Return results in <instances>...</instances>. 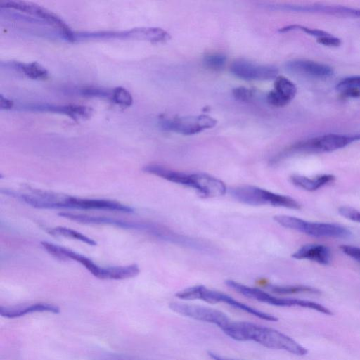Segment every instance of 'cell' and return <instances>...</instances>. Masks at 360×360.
<instances>
[{
	"label": "cell",
	"instance_id": "1",
	"mask_svg": "<svg viewBox=\"0 0 360 360\" xmlns=\"http://www.w3.org/2000/svg\"><path fill=\"white\" fill-rule=\"evenodd\" d=\"M221 330L238 341H252L266 347L283 350L298 356L307 349L288 335L275 329L247 321H231Z\"/></svg>",
	"mask_w": 360,
	"mask_h": 360
},
{
	"label": "cell",
	"instance_id": "2",
	"mask_svg": "<svg viewBox=\"0 0 360 360\" xmlns=\"http://www.w3.org/2000/svg\"><path fill=\"white\" fill-rule=\"evenodd\" d=\"M30 205L41 209L71 208L79 210H103L130 213L134 209L120 202L106 200L81 198L72 196L60 198L57 195L45 193L42 195L33 196Z\"/></svg>",
	"mask_w": 360,
	"mask_h": 360
},
{
	"label": "cell",
	"instance_id": "3",
	"mask_svg": "<svg viewBox=\"0 0 360 360\" xmlns=\"http://www.w3.org/2000/svg\"><path fill=\"white\" fill-rule=\"evenodd\" d=\"M360 141V133L353 134H326L300 141L274 158L278 162L294 154L330 153Z\"/></svg>",
	"mask_w": 360,
	"mask_h": 360
},
{
	"label": "cell",
	"instance_id": "4",
	"mask_svg": "<svg viewBox=\"0 0 360 360\" xmlns=\"http://www.w3.org/2000/svg\"><path fill=\"white\" fill-rule=\"evenodd\" d=\"M176 296L179 299L185 300H200L212 304L222 302L260 319L269 321H276L278 320L277 317L271 314L248 306L224 292L210 290L202 285L185 288L178 292Z\"/></svg>",
	"mask_w": 360,
	"mask_h": 360
},
{
	"label": "cell",
	"instance_id": "5",
	"mask_svg": "<svg viewBox=\"0 0 360 360\" xmlns=\"http://www.w3.org/2000/svg\"><path fill=\"white\" fill-rule=\"evenodd\" d=\"M230 193L238 201L252 206L271 205L300 210L301 205L295 199L271 192L254 186H240L231 188Z\"/></svg>",
	"mask_w": 360,
	"mask_h": 360
},
{
	"label": "cell",
	"instance_id": "6",
	"mask_svg": "<svg viewBox=\"0 0 360 360\" xmlns=\"http://www.w3.org/2000/svg\"><path fill=\"white\" fill-rule=\"evenodd\" d=\"M225 283L229 288L243 296L261 302L278 307H297L307 308L326 315L333 314V312L328 308L315 302L296 298L274 296L262 290L249 287L233 280H227Z\"/></svg>",
	"mask_w": 360,
	"mask_h": 360
},
{
	"label": "cell",
	"instance_id": "7",
	"mask_svg": "<svg viewBox=\"0 0 360 360\" xmlns=\"http://www.w3.org/2000/svg\"><path fill=\"white\" fill-rule=\"evenodd\" d=\"M167 31L160 27H136L124 31L74 32L72 41L82 40L137 39L163 43L168 39Z\"/></svg>",
	"mask_w": 360,
	"mask_h": 360
},
{
	"label": "cell",
	"instance_id": "8",
	"mask_svg": "<svg viewBox=\"0 0 360 360\" xmlns=\"http://www.w3.org/2000/svg\"><path fill=\"white\" fill-rule=\"evenodd\" d=\"M274 219L281 226L317 238H347L349 230L336 224L308 221L288 215H276Z\"/></svg>",
	"mask_w": 360,
	"mask_h": 360
},
{
	"label": "cell",
	"instance_id": "9",
	"mask_svg": "<svg viewBox=\"0 0 360 360\" xmlns=\"http://www.w3.org/2000/svg\"><path fill=\"white\" fill-rule=\"evenodd\" d=\"M58 215L78 223L107 224L122 229L143 231L160 240L163 239L167 232L166 227L150 222L129 221L110 217L89 216L70 212H60L58 213Z\"/></svg>",
	"mask_w": 360,
	"mask_h": 360
},
{
	"label": "cell",
	"instance_id": "10",
	"mask_svg": "<svg viewBox=\"0 0 360 360\" xmlns=\"http://www.w3.org/2000/svg\"><path fill=\"white\" fill-rule=\"evenodd\" d=\"M271 10L286 11L296 13H318L340 18H360V8L339 5L262 4Z\"/></svg>",
	"mask_w": 360,
	"mask_h": 360
},
{
	"label": "cell",
	"instance_id": "11",
	"mask_svg": "<svg viewBox=\"0 0 360 360\" xmlns=\"http://www.w3.org/2000/svg\"><path fill=\"white\" fill-rule=\"evenodd\" d=\"M217 122L215 119L207 115H198L162 118L160 124L165 130L188 136L213 128Z\"/></svg>",
	"mask_w": 360,
	"mask_h": 360
},
{
	"label": "cell",
	"instance_id": "12",
	"mask_svg": "<svg viewBox=\"0 0 360 360\" xmlns=\"http://www.w3.org/2000/svg\"><path fill=\"white\" fill-rule=\"evenodd\" d=\"M0 5L1 8L20 11L43 20L58 29L66 39L72 41L74 32L60 17L46 8L33 3L21 1H3L0 2Z\"/></svg>",
	"mask_w": 360,
	"mask_h": 360
},
{
	"label": "cell",
	"instance_id": "13",
	"mask_svg": "<svg viewBox=\"0 0 360 360\" xmlns=\"http://www.w3.org/2000/svg\"><path fill=\"white\" fill-rule=\"evenodd\" d=\"M169 308L181 316L214 324L221 330L231 321L221 311L208 307L173 302L169 304Z\"/></svg>",
	"mask_w": 360,
	"mask_h": 360
},
{
	"label": "cell",
	"instance_id": "14",
	"mask_svg": "<svg viewBox=\"0 0 360 360\" xmlns=\"http://www.w3.org/2000/svg\"><path fill=\"white\" fill-rule=\"evenodd\" d=\"M41 245L46 251L60 260L72 259L80 263L94 276L99 279L112 280V267H102L95 264L89 257L60 245L41 241Z\"/></svg>",
	"mask_w": 360,
	"mask_h": 360
},
{
	"label": "cell",
	"instance_id": "15",
	"mask_svg": "<svg viewBox=\"0 0 360 360\" xmlns=\"http://www.w3.org/2000/svg\"><path fill=\"white\" fill-rule=\"evenodd\" d=\"M230 70L233 75L245 80H269L278 77V69L276 67L243 59L233 62Z\"/></svg>",
	"mask_w": 360,
	"mask_h": 360
},
{
	"label": "cell",
	"instance_id": "16",
	"mask_svg": "<svg viewBox=\"0 0 360 360\" xmlns=\"http://www.w3.org/2000/svg\"><path fill=\"white\" fill-rule=\"evenodd\" d=\"M143 171L159 176L170 182L185 186L195 189L197 192L200 189L201 172L185 173L174 171L158 165H148L143 168Z\"/></svg>",
	"mask_w": 360,
	"mask_h": 360
},
{
	"label": "cell",
	"instance_id": "17",
	"mask_svg": "<svg viewBox=\"0 0 360 360\" xmlns=\"http://www.w3.org/2000/svg\"><path fill=\"white\" fill-rule=\"evenodd\" d=\"M286 70L295 75L314 79H326L334 74V70L328 65L303 59H296L285 63Z\"/></svg>",
	"mask_w": 360,
	"mask_h": 360
},
{
	"label": "cell",
	"instance_id": "18",
	"mask_svg": "<svg viewBox=\"0 0 360 360\" xmlns=\"http://www.w3.org/2000/svg\"><path fill=\"white\" fill-rule=\"evenodd\" d=\"M18 109L32 112H51L64 114L75 120H80L91 117L92 110L91 108L79 105H58L49 103H25L20 104Z\"/></svg>",
	"mask_w": 360,
	"mask_h": 360
},
{
	"label": "cell",
	"instance_id": "19",
	"mask_svg": "<svg viewBox=\"0 0 360 360\" xmlns=\"http://www.w3.org/2000/svg\"><path fill=\"white\" fill-rule=\"evenodd\" d=\"M297 87L287 77L280 75L274 81V89L266 95L267 102L275 107H283L296 96Z\"/></svg>",
	"mask_w": 360,
	"mask_h": 360
},
{
	"label": "cell",
	"instance_id": "20",
	"mask_svg": "<svg viewBox=\"0 0 360 360\" xmlns=\"http://www.w3.org/2000/svg\"><path fill=\"white\" fill-rule=\"evenodd\" d=\"M37 312L57 314L60 313V308L57 305L45 302L0 307V315L6 319L20 318Z\"/></svg>",
	"mask_w": 360,
	"mask_h": 360
},
{
	"label": "cell",
	"instance_id": "21",
	"mask_svg": "<svg viewBox=\"0 0 360 360\" xmlns=\"http://www.w3.org/2000/svg\"><path fill=\"white\" fill-rule=\"evenodd\" d=\"M296 259H307L322 265L331 261V252L328 247L321 244H307L300 248L292 255Z\"/></svg>",
	"mask_w": 360,
	"mask_h": 360
},
{
	"label": "cell",
	"instance_id": "22",
	"mask_svg": "<svg viewBox=\"0 0 360 360\" xmlns=\"http://www.w3.org/2000/svg\"><path fill=\"white\" fill-rule=\"evenodd\" d=\"M333 174H321L314 178L294 174L290 176V181L296 187L307 191H314L335 181Z\"/></svg>",
	"mask_w": 360,
	"mask_h": 360
},
{
	"label": "cell",
	"instance_id": "23",
	"mask_svg": "<svg viewBox=\"0 0 360 360\" xmlns=\"http://www.w3.org/2000/svg\"><path fill=\"white\" fill-rule=\"evenodd\" d=\"M8 65L12 68L32 79H46L49 76L46 69L37 62H11Z\"/></svg>",
	"mask_w": 360,
	"mask_h": 360
},
{
	"label": "cell",
	"instance_id": "24",
	"mask_svg": "<svg viewBox=\"0 0 360 360\" xmlns=\"http://www.w3.org/2000/svg\"><path fill=\"white\" fill-rule=\"evenodd\" d=\"M49 233L51 235L55 236H63L65 238L75 239L92 246H95L97 244V243L94 240L90 238L89 237L82 234L79 231L67 227L56 226L51 229L49 231Z\"/></svg>",
	"mask_w": 360,
	"mask_h": 360
},
{
	"label": "cell",
	"instance_id": "25",
	"mask_svg": "<svg viewBox=\"0 0 360 360\" xmlns=\"http://www.w3.org/2000/svg\"><path fill=\"white\" fill-rule=\"evenodd\" d=\"M269 288L272 292L278 294L320 293L318 289L306 285H271Z\"/></svg>",
	"mask_w": 360,
	"mask_h": 360
},
{
	"label": "cell",
	"instance_id": "26",
	"mask_svg": "<svg viewBox=\"0 0 360 360\" xmlns=\"http://www.w3.org/2000/svg\"><path fill=\"white\" fill-rule=\"evenodd\" d=\"M226 56L221 53H208L203 58L204 65L214 71L222 70L226 65Z\"/></svg>",
	"mask_w": 360,
	"mask_h": 360
},
{
	"label": "cell",
	"instance_id": "27",
	"mask_svg": "<svg viewBox=\"0 0 360 360\" xmlns=\"http://www.w3.org/2000/svg\"><path fill=\"white\" fill-rule=\"evenodd\" d=\"M110 99L121 107H129L132 105L133 98L131 94L126 89L118 86L112 91Z\"/></svg>",
	"mask_w": 360,
	"mask_h": 360
},
{
	"label": "cell",
	"instance_id": "28",
	"mask_svg": "<svg viewBox=\"0 0 360 360\" xmlns=\"http://www.w3.org/2000/svg\"><path fill=\"white\" fill-rule=\"evenodd\" d=\"M290 31H301L302 32L306 33L308 35L315 37L317 39L330 34V33L325 32L323 30L315 28H310L298 24L286 25L278 30V32L281 33L288 32Z\"/></svg>",
	"mask_w": 360,
	"mask_h": 360
},
{
	"label": "cell",
	"instance_id": "29",
	"mask_svg": "<svg viewBox=\"0 0 360 360\" xmlns=\"http://www.w3.org/2000/svg\"><path fill=\"white\" fill-rule=\"evenodd\" d=\"M350 89L360 91V75L345 77L336 85V89L340 92Z\"/></svg>",
	"mask_w": 360,
	"mask_h": 360
},
{
	"label": "cell",
	"instance_id": "30",
	"mask_svg": "<svg viewBox=\"0 0 360 360\" xmlns=\"http://www.w3.org/2000/svg\"><path fill=\"white\" fill-rule=\"evenodd\" d=\"M339 214L351 221L360 223V211L347 206H342L338 209Z\"/></svg>",
	"mask_w": 360,
	"mask_h": 360
},
{
	"label": "cell",
	"instance_id": "31",
	"mask_svg": "<svg viewBox=\"0 0 360 360\" xmlns=\"http://www.w3.org/2000/svg\"><path fill=\"white\" fill-rule=\"evenodd\" d=\"M233 96L240 101H250L254 96L253 91L243 86L236 87L232 91Z\"/></svg>",
	"mask_w": 360,
	"mask_h": 360
},
{
	"label": "cell",
	"instance_id": "32",
	"mask_svg": "<svg viewBox=\"0 0 360 360\" xmlns=\"http://www.w3.org/2000/svg\"><path fill=\"white\" fill-rule=\"evenodd\" d=\"M340 248L344 254L360 263V248L350 245H342Z\"/></svg>",
	"mask_w": 360,
	"mask_h": 360
},
{
	"label": "cell",
	"instance_id": "33",
	"mask_svg": "<svg viewBox=\"0 0 360 360\" xmlns=\"http://www.w3.org/2000/svg\"><path fill=\"white\" fill-rule=\"evenodd\" d=\"M316 41L320 44L329 47H338L340 46L342 43L340 38L336 37L330 34L327 36L318 38Z\"/></svg>",
	"mask_w": 360,
	"mask_h": 360
},
{
	"label": "cell",
	"instance_id": "34",
	"mask_svg": "<svg viewBox=\"0 0 360 360\" xmlns=\"http://www.w3.org/2000/svg\"><path fill=\"white\" fill-rule=\"evenodd\" d=\"M111 94L112 91L110 92L96 88H87L82 90V95L91 97H107L110 98Z\"/></svg>",
	"mask_w": 360,
	"mask_h": 360
},
{
	"label": "cell",
	"instance_id": "35",
	"mask_svg": "<svg viewBox=\"0 0 360 360\" xmlns=\"http://www.w3.org/2000/svg\"><path fill=\"white\" fill-rule=\"evenodd\" d=\"M14 103L13 101L4 98L2 95L0 96V108L1 110H10L14 108Z\"/></svg>",
	"mask_w": 360,
	"mask_h": 360
},
{
	"label": "cell",
	"instance_id": "36",
	"mask_svg": "<svg viewBox=\"0 0 360 360\" xmlns=\"http://www.w3.org/2000/svg\"><path fill=\"white\" fill-rule=\"evenodd\" d=\"M208 356L212 359V360H238L235 359H231L229 357H226L224 356H221L217 353H214L213 352H208Z\"/></svg>",
	"mask_w": 360,
	"mask_h": 360
}]
</instances>
